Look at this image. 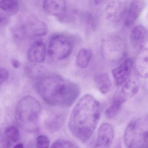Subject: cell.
Listing matches in <instances>:
<instances>
[{
	"mask_svg": "<svg viewBox=\"0 0 148 148\" xmlns=\"http://www.w3.org/2000/svg\"><path fill=\"white\" fill-rule=\"evenodd\" d=\"M36 89L47 103L63 107L72 105L81 92L78 85L55 73H48L40 77Z\"/></svg>",
	"mask_w": 148,
	"mask_h": 148,
	"instance_id": "1",
	"label": "cell"
},
{
	"mask_svg": "<svg viewBox=\"0 0 148 148\" xmlns=\"http://www.w3.org/2000/svg\"><path fill=\"white\" fill-rule=\"evenodd\" d=\"M100 115L99 102L92 95H84L72 111L68 124L70 132L80 142L86 143L95 131Z\"/></svg>",
	"mask_w": 148,
	"mask_h": 148,
	"instance_id": "2",
	"label": "cell"
},
{
	"mask_svg": "<svg viewBox=\"0 0 148 148\" xmlns=\"http://www.w3.org/2000/svg\"><path fill=\"white\" fill-rule=\"evenodd\" d=\"M41 112V105L37 99L32 96H25L16 106V122L24 131L34 132L38 128Z\"/></svg>",
	"mask_w": 148,
	"mask_h": 148,
	"instance_id": "3",
	"label": "cell"
},
{
	"mask_svg": "<svg viewBox=\"0 0 148 148\" xmlns=\"http://www.w3.org/2000/svg\"><path fill=\"white\" fill-rule=\"evenodd\" d=\"M127 148H143L148 144V116L136 118L128 124L124 134Z\"/></svg>",
	"mask_w": 148,
	"mask_h": 148,
	"instance_id": "4",
	"label": "cell"
},
{
	"mask_svg": "<svg viewBox=\"0 0 148 148\" xmlns=\"http://www.w3.org/2000/svg\"><path fill=\"white\" fill-rule=\"evenodd\" d=\"M73 48V43L69 37L64 34H55L50 39L48 54L53 59L64 60L71 55Z\"/></svg>",
	"mask_w": 148,
	"mask_h": 148,
	"instance_id": "5",
	"label": "cell"
},
{
	"mask_svg": "<svg viewBox=\"0 0 148 148\" xmlns=\"http://www.w3.org/2000/svg\"><path fill=\"white\" fill-rule=\"evenodd\" d=\"M18 28L21 36L27 38L45 36L48 31L44 22L32 15L22 17Z\"/></svg>",
	"mask_w": 148,
	"mask_h": 148,
	"instance_id": "6",
	"label": "cell"
},
{
	"mask_svg": "<svg viewBox=\"0 0 148 148\" xmlns=\"http://www.w3.org/2000/svg\"><path fill=\"white\" fill-rule=\"evenodd\" d=\"M103 50L105 55L108 59L118 61L124 57V44L123 41L119 38L112 37L105 41Z\"/></svg>",
	"mask_w": 148,
	"mask_h": 148,
	"instance_id": "7",
	"label": "cell"
},
{
	"mask_svg": "<svg viewBox=\"0 0 148 148\" xmlns=\"http://www.w3.org/2000/svg\"><path fill=\"white\" fill-rule=\"evenodd\" d=\"M125 1H112L106 5L105 14L108 20L112 22L121 21L125 18L129 5Z\"/></svg>",
	"mask_w": 148,
	"mask_h": 148,
	"instance_id": "8",
	"label": "cell"
},
{
	"mask_svg": "<svg viewBox=\"0 0 148 148\" xmlns=\"http://www.w3.org/2000/svg\"><path fill=\"white\" fill-rule=\"evenodd\" d=\"M113 138L112 126L108 123L102 124L99 129L94 148H110Z\"/></svg>",
	"mask_w": 148,
	"mask_h": 148,
	"instance_id": "9",
	"label": "cell"
},
{
	"mask_svg": "<svg viewBox=\"0 0 148 148\" xmlns=\"http://www.w3.org/2000/svg\"><path fill=\"white\" fill-rule=\"evenodd\" d=\"M132 60L131 59L127 58L119 66L112 70V75L117 85L120 86L129 80L132 71Z\"/></svg>",
	"mask_w": 148,
	"mask_h": 148,
	"instance_id": "10",
	"label": "cell"
},
{
	"mask_svg": "<svg viewBox=\"0 0 148 148\" xmlns=\"http://www.w3.org/2000/svg\"><path fill=\"white\" fill-rule=\"evenodd\" d=\"M46 48L44 42L41 40H38L32 45L28 52L27 58L31 63H43L45 60Z\"/></svg>",
	"mask_w": 148,
	"mask_h": 148,
	"instance_id": "11",
	"label": "cell"
},
{
	"mask_svg": "<svg viewBox=\"0 0 148 148\" xmlns=\"http://www.w3.org/2000/svg\"><path fill=\"white\" fill-rule=\"evenodd\" d=\"M132 45L136 49H143L148 41V30L142 25L135 26L130 34Z\"/></svg>",
	"mask_w": 148,
	"mask_h": 148,
	"instance_id": "12",
	"label": "cell"
},
{
	"mask_svg": "<svg viewBox=\"0 0 148 148\" xmlns=\"http://www.w3.org/2000/svg\"><path fill=\"white\" fill-rule=\"evenodd\" d=\"M143 1H132L129 4L125 18V24L127 27L132 25L138 18L145 7Z\"/></svg>",
	"mask_w": 148,
	"mask_h": 148,
	"instance_id": "13",
	"label": "cell"
},
{
	"mask_svg": "<svg viewBox=\"0 0 148 148\" xmlns=\"http://www.w3.org/2000/svg\"><path fill=\"white\" fill-rule=\"evenodd\" d=\"M43 8L45 12L48 14L61 18L66 11V2L63 0L45 1Z\"/></svg>",
	"mask_w": 148,
	"mask_h": 148,
	"instance_id": "14",
	"label": "cell"
},
{
	"mask_svg": "<svg viewBox=\"0 0 148 148\" xmlns=\"http://www.w3.org/2000/svg\"><path fill=\"white\" fill-rule=\"evenodd\" d=\"M136 71L143 78L148 77V48H143L139 51L135 62Z\"/></svg>",
	"mask_w": 148,
	"mask_h": 148,
	"instance_id": "15",
	"label": "cell"
},
{
	"mask_svg": "<svg viewBox=\"0 0 148 148\" xmlns=\"http://www.w3.org/2000/svg\"><path fill=\"white\" fill-rule=\"evenodd\" d=\"M64 122V116L61 114H51L45 121V126L47 130L51 132H56L60 130Z\"/></svg>",
	"mask_w": 148,
	"mask_h": 148,
	"instance_id": "16",
	"label": "cell"
},
{
	"mask_svg": "<svg viewBox=\"0 0 148 148\" xmlns=\"http://www.w3.org/2000/svg\"><path fill=\"white\" fill-rule=\"evenodd\" d=\"M126 101V99L116 93L112 99L111 104L106 110V117L111 119L116 116L119 112L124 103Z\"/></svg>",
	"mask_w": 148,
	"mask_h": 148,
	"instance_id": "17",
	"label": "cell"
},
{
	"mask_svg": "<svg viewBox=\"0 0 148 148\" xmlns=\"http://www.w3.org/2000/svg\"><path fill=\"white\" fill-rule=\"evenodd\" d=\"M120 86L121 88L116 92L126 100L136 95L139 90L138 85L132 80H128Z\"/></svg>",
	"mask_w": 148,
	"mask_h": 148,
	"instance_id": "18",
	"label": "cell"
},
{
	"mask_svg": "<svg viewBox=\"0 0 148 148\" xmlns=\"http://www.w3.org/2000/svg\"><path fill=\"white\" fill-rule=\"evenodd\" d=\"M95 84L99 90L103 94L107 93L112 85V81L110 77L106 73L97 74L94 78Z\"/></svg>",
	"mask_w": 148,
	"mask_h": 148,
	"instance_id": "19",
	"label": "cell"
},
{
	"mask_svg": "<svg viewBox=\"0 0 148 148\" xmlns=\"http://www.w3.org/2000/svg\"><path fill=\"white\" fill-rule=\"evenodd\" d=\"M92 56V51L88 48H83L79 51L76 60V65L81 69L88 66Z\"/></svg>",
	"mask_w": 148,
	"mask_h": 148,
	"instance_id": "20",
	"label": "cell"
},
{
	"mask_svg": "<svg viewBox=\"0 0 148 148\" xmlns=\"http://www.w3.org/2000/svg\"><path fill=\"white\" fill-rule=\"evenodd\" d=\"M0 8L7 14L12 15L18 12L19 9V4L17 1H0Z\"/></svg>",
	"mask_w": 148,
	"mask_h": 148,
	"instance_id": "21",
	"label": "cell"
},
{
	"mask_svg": "<svg viewBox=\"0 0 148 148\" xmlns=\"http://www.w3.org/2000/svg\"><path fill=\"white\" fill-rule=\"evenodd\" d=\"M4 133L5 137L11 142L16 143L20 138L19 131L18 128L14 125H11L7 127Z\"/></svg>",
	"mask_w": 148,
	"mask_h": 148,
	"instance_id": "22",
	"label": "cell"
},
{
	"mask_svg": "<svg viewBox=\"0 0 148 148\" xmlns=\"http://www.w3.org/2000/svg\"><path fill=\"white\" fill-rule=\"evenodd\" d=\"M50 148H79V147L75 143L70 140L60 139L55 141Z\"/></svg>",
	"mask_w": 148,
	"mask_h": 148,
	"instance_id": "23",
	"label": "cell"
},
{
	"mask_svg": "<svg viewBox=\"0 0 148 148\" xmlns=\"http://www.w3.org/2000/svg\"><path fill=\"white\" fill-rule=\"evenodd\" d=\"M50 144V140L45 135H40L36 139V148H49Z\"/></svg>",
	"mask_w": 148,
	"mask_h": 148,
	"instance_id": "24",
	"label": "cell"
},
{
	"mask_svg": "<svg viewBox=\"0 0 148 148\" xmlns=\"http://www.w3.org/2000/svg\"><path fill=\"white\" fill-rule=\"evenodd\" d=\"M9 72L8 71L3 67H1L0 69V83L2 84L5 83L9 77Z\"/></svg>",
	"mask_w": 148,
	"mask_h": 148,
	"instance_id": "25",
	"label": "cell"
},
{
	"mask_svg": "<svg viewBox=\"0 0 148 148\" xmlns=\"http://www.w3.org/2000/svg\"><path fill=\"white\" fill-rule=\"evenodd\" d=\"M12 145V142L6 138H1V148H10Z\"/></svg>",
	"mask_w": 148,
	"mask_h": 148,
	"instance_id": "26",
	"label": "cell"
},
{
	"mask_svg": "<svg viewBox=\"0 0 148 148\" xmlns=\"http://www.w3.org/2000/svg\"><path fill=\"white\" fill-rule=\"evenodd\" d=\"M12 64L14 67L16 69H18L20 67V63L18 60L15 59L13 60L12 61Z\"/></svg>",
	"mask_w": 148,
	"mask_h": 148,
	"instance_id": "27",
	"label": "cell"
},
{
	"mask_svg": "<svg viewBox=\"0 0 148 148\" xmlns=\"http://www.w3.org/2000/svg\"><path fill=\"white\" fill-rule=\"evenodd\" d=\"M8 18H7V17H5V16H2V14H1V25H5V24H6L7 23Z\"/></svg>",
	"mask_w": 148,
	"mask_h": 148,
	"instance_id": "28",
	"label": "cell"
},
{
	"mask_svg": "<svg viewBox=\"0 0 148 148\" xmlns=\"http://www.w3.org/2000/svg\"><path fill=\"white\" fill-rule=\"evenodd\" d=\"M14 148H24V146L22 143H18L15 145Z\"/></svg>",
	"mask_w": 148,
	"mask_h": 148,
	"instance_id": "29",
	"label": "cell"
},
{
	"mask_svg": "<svg viewBox=\"0 0 148 148\" xmlns=\"http://www.w3.org/2000/svg\"><path fill=\"white\" fill-rule=\"evenodd\" d=\"M103 1H100V0H99V1H94V2H95V4L97 5H99V4H101V3L103 2Z\"/></svg>",
	"mask_w": 148,
	"mask_h": 148,
	"instance_id": "30",
	"label": "cell"
},
{
	"mask_svg": "<svg viewBox=\"0 0 148 148\" xmlns=\"http://www.w3.org/2000/svg\"><path fill=\"white\" fill-rule=\"evenodd\" d=\"M145 148H148V145L147 146V147H146Z\"/></svg>",
	"mask_w": 148,
	"mask_h": 148,
	"instance_id": "31",
	"label": "cell"
}]
</instances>
